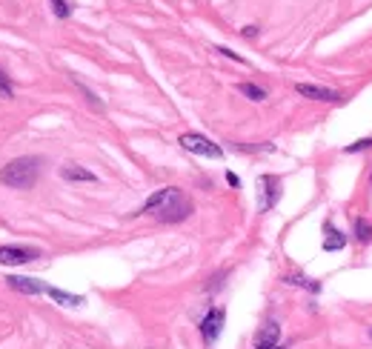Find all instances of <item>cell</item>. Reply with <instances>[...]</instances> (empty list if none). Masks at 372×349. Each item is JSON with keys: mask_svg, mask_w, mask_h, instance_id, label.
Here are the masks:
<instances>
[{"mask_svg": "<svg viewBox=\"0 0 372 349\" xmlns=\"http://www.w3.org/2000/svg\"><path fill=\"white\" fill-rule=\"evenodd\" d=\"M224 309H209L206 312V318L201 321V335H203V341L206 343H215L218 341V335H221V329H224Z\"/></svg>", "mask_w": 372, "mask_h": 349, "instance_id": "obj_5", "label": "cell"}, {"mask_svg": "<svg viewBox=\"0 0 372 349\" xmlns=\"http://www.w3.org/2000/svg\"><path fill=\"white\" fill-rule=\"evenodd\" d=\"M352 232H355V241H361V243H369L372 241V227H369L366 218H355Z\"/></svg>", "mask_w": 372, "mask_h": 349, "instance_id": "obj_13", "label": "cell"}, {"mask_svg": "<svg viewBox=\"0 0 372 349\" xmlns=\"http://www.w3.org/2000/svg\"><path fill=\"white\" fill-rule=\"evenodd\" d=\"M38 172H41L38 157H15V161H9L0 169V183H6L12 189H29L38 180Z\"/></svg>", "mask_w": 372, "mask_h": 349, "instance_id": "obj_2", "label": "cell"}, {"mask_svg": "<svg viewBox=\"0 0 372 349\" xmlns=\"http://www.w3.org/2000/svg\"><path fill=\"white\" fill-rule=\"evenodd\" d=\"M344 246H347L344 232H338V229H327V238H324V249H327V252H338V249H344Z\"/></svg>", "mask_w": 372, "mask_h": 349, "instance_id": "obj_12", "label": "cell"}, {"mask_svg": "<svg viewBox=\"0 0 372 349\" xmlns=\"http://www.w3.org/2000/svg\"><path fill=\"white\" fill-rule=\"evenodd\" d=\"M0 98H12V83L3 72H0Z\"/></svg>", "mask_w": 372, "mask_h": 349, "instance_id": "obj_18", "label": "cell"}, {"mask_svg": "<svg viewBox=\"0 0 372 349\" xmlns=\"http://www.w3.org/2000/svg\"><path fill=\"white\" fill-rule=\"evenodd\" d=\"M141 212L146 215H155L158 220H164V224H178V220H183V218H189L192 215V201L186 198L180 189H175V186H166V189H161V192H155L143 206H141Z\"/></svg>", "mask_w": 372, "mask_h": 349, "instance_id": "obj_1", "label": "cell"}, {"mask_svg": "<svg viewBox=\"0 0 372 349\" xmlns=\"http://www.w3.org/2000/svg\"><path fill=\"white\" fill-rule=\"evenodd\" d=\"M284 280H287V283H292V287L309 290V292H321V283H318V280H309V278H303V275H287Z\"/></svg>", "mask_w": 372, "mask_h": 349, "instance_id": "obj_14", "label": "cell"}, {"mask_svg": "<svg viewBox=\"0 0 372 349\" xmlns=\"http://www.w3.org/2000/svg\"><path fill=\"white\" fill-rule=\"evenodd\" d=\"M6 283L12 290H17V292H23V295H46V287L41 280H32V278H20V275H9L6 278Z\"/></svg>", "mask_w": 372, "mask_h": 349, "instance_id": "obj_8", "label": "cell"}, {"mask_svg": "<svg viewBox=\"0 0 372 349\" xmlns=\"http://www.w3.org/2000/svg\"><path fill=\"white\" fill-rule=\"evenodd\" d=\"M60 175H64V180H83V183H95V180H98V178L92 175L89 169H83V166H75V164L64 166V169H60Z\"/></svg>", "mask_w": 372, "mask_h": 349, "instance_id": "obj_10", "label": "cell"}, {"mask_svg": "<svg viewBox=\"0 0 372 349\" xmlns=\"http://www.w3.org/2000/svg\"><path fill=\"white\" fill-rule=\"evenodd\" d=\"M243 35H246V38H255V35H258V26H246Z\"/></svg>", "mask_w": 372, "mask_h": 349, "instance_id": "obj_20", "label": "cell"}, {"mask_svg": "<svg viewBox=\"0 0 372 349\" xmlns=\"http://www.w3.org/2000/svg\"><path fill=\"white\" fill-rule=\"evenodd\" d=\"M46 295H49L52 301H57L60 306H80V304H83V298H80V295H69V292L55 290V287H46Z\"/></svg>", "mask_w": 372, "mask_h": 349, "instance_id": "obj_11", "label": "cell"}, {"mask_svg": "<svg viewBox=\"0 0 372 349\" xmlns=\"http://www.w3.org/2000/svg\"><path fill=\"white\" fill-rule=\"evenodd\" d=\"M178 143H180L186 152L203 155V157H221V155H224V149H221L218 143H212L209 138H203V135H198V132H186V135H180Z\"/></svg>", "mask_w": 372, "mask_h": 349, "instance_id": "obj_3", "label": "cell"}, {"mask_svg": "<svg viewBox=\"0 0 372 349\" xmlns=\"http://www.w3.org/2000/svg\"><path fill=\"white\" fill-rule=\"evenodd\" d=\"M298 94H303V98H313V101H327V104H335L341 94L335 89H327V86H315V83H298L295 86Z\"/></svg>", "mask_w": 372, "mask_h": 349, "instance_id": "obj_7", "label": "cell"}, {"mask_svg": "<svg viewBox=\"0 0 372 349\" xmlns=\"http://www.w3.org/2000/svg\"><path fill=\"white\" fill-rule=\"evenodd\" d=\"M258 189H261V195H258L261 212L272 209V206L278 204V198H281V180H278L275 175H264V178L258 180Z\"/></svg>", "mask_w": 372, "mask_h": 349, "instance_id": "obj_4", "label": "cell"}, {"mask_svg": "<svg viewBox=\"0 0 372 349\" xmlns=\"http://www.w3.org/2000/svg\"><path fill=\"white\" fill-rule=\"evenodd\" d=\"M238 92H241V94H246L250 101H264V98H266V92H264L261 86H255V83H241V86H238Z\"/></svg>", "mask_w": 372, "mask_h": 349, "instance_id": "obj_15", "label": "cell"}, {"mask_svg": "<svg viewBox=\"0 0 372 349\" xmlns=\"http://www.w3.org/2000/svg\"><path fill=\"white\" fill-rule=\"evenodd\" d=\"M32 258H38V252L23 249V246H0V264L3 266H20L29 264Z\"/></svg>", "mask_w": 372, "mask_h": 349, "instance_id": "obj_6", "label": "cell"}, {"mask_svg": "<svg viewBox=\"0 0 372 349\" xmlns=\"http://www.w3.org/2000/svg\"><path fill=\"white\" fill-rule=\"evenodd\" d=\"M49 3H52V12L57 15V17H69L72 15V6H69V0H49Z\"/></svg>", "mask_w": 372, "mask_h": 349, "instance_id": "obj_16", "label": "cell"}, {"mask_svg": "<svg viewBox=\"0 0 372 349\" xmlns=\"http://www.w3.org/2000/svg\"><path fill=\"white\" fill-rule=\"evenodd\" d=\"M369 146H372V138H361V141H355L352 146H347L344 152H347V155H352V152H364V149H369Z\"/></svg>", "mask_w": 372, "mask_h": 349, "instance_id": "obj_17", "label": "cell"}, {"mask_svg": "<svg viewBox=\"0 0 372 349\" xmlns=\"http://www.w3.org/2000/svg\"><path fill=\"white\" fill-rule=\"evenodd\" d=\"M215 52H221V55H224V57H232V60H238V63H241V60H243V57H238V55H235V52H232V49H227V46H218V49H215Z\"/></svg>", "mask_w": 372, "mask_h": 349, "instance_id": "obj_19", "label": "cell"}, {"mask_svg": "<svg viewBox=\"0 0 372 349\" xmlns=\"http://www.w3.org/2000/svg\"><path fill=\"white\" fill-rule=\"evenodd\" d=\"M269 349H284V346H269Z\"/></svg>", "mask_w": 372, "mask_h": 349, "instance_id": "obj_21", "label": "cell"}, {"mask_svg": "<svg viewBox=\"0 0 372 349\" xmlns=\"http://www.w3.org/2000/svg\"><path fill=\"white\" fill-rule=\"evenodd\" d=\"M278 335H281V327L275 321L264 324L258 332H255V349H269V346H278Z\"/></svg>", "mask_w": 372, "mask_h": 349, "instance_id": "obj_9", "label": "cell"}, {"mask_svg": "<svg viewBox=\"0 0 372 349\" xmlns=\"http://www.w3.org/2000/svg\"><path fill=\"white\" fill-rule=\"evenodd\" d=\"M369 335H372V332H369Z\"/></svg>", "mask_w": 372, "mask_h": 349, "instance_id": "obj_22", "label": "cell"}]
</instances>
